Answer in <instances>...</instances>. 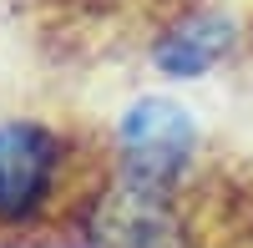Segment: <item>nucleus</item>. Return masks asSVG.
<instances>
[{
	"label": "nucleus",
	"mask_w": 253,
	"mask_h": 248,
	"mask_svg": "<svg viewBox=\"0 0 253 248\" xmlns=\"http://www.w3.org/2000/svg\"><path fill=\"white\" fill-rule=\"evenodd\" d=\"M233 46H238V20L228 10L198 5V10H182L177 20H167L152 36L147 61L162 81H203L233 56Z\"/></svg>",
	"instance_id": "4"
},
{
	"label": "nucleus",
	"mask_w": 253,
	"mask_h": 248,
	"mask_svg": "<svg viewBox=\"0 0 253 248\" xmlns=\"http://www.w3.org/2000/svg\"><path fill=\"white\" fill-rule=\"evenodd\" d=\"M101 177H81V142L51 117H0V228H41L66 203H86Z\"/></svg>",
	"instance_id": "1"
},
{
	"label": "nucleus",
	"mask_w": 253,
	"mask_h": 248,
	"mask_svg": "<svg viewBox=\"0 0 253 248\" xmlns=\"http://www.w3.org/2000/svg\"><path fill=\"white\" fill-rule=\"evenodd\" d=\"M81 248H193L182 193L137 188L107 172L76 208Z\"/></svg>",
	"instance_id": "3"
},
{
	"label": "nucleus",
	"mask_w": 253,
	"mask_h": 248,
	"mask_svg": "<svg viewBox=\"0 0 253 248\" xmlns=\"http://www.w3.org/2000/svg\"><path fill=\"white\" fill-rule=\"evenodd\" d=\"M203 147V122L167 91H142L117 112L112 127V172L137 188L182 193V177L193 172Z\"/></svg>",
	"instance_id": "2"
}]
</instances>
